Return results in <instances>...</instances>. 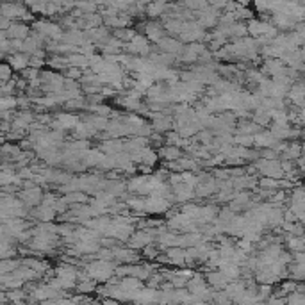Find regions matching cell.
Instances as JSON below:
<instances>
[{
	"mask_svg": "<svg viewBox=\"0 0 305 305\" xmlns=\"http://www.w3.org/2000/svg\"><path fill=\"white\" fill-rule=\"evenodd\" d=\"M143 27H145V36L148 38V41L159 43L162 38H166V29H165V24H162V21L152 20V21L143 24Z\"/></svg>",
	"mask_w": 305,
	"mask_h": 305,
	"instance_id": "obj_5",
	"label": "cell"
},
{
	"mask_svg": "<svg viewBox=\"0 0 305 305\" xmlns=\"http://www.w3.org/2000/svg\"><path fill=\"white\" fill-rule=\"evenodd\" d=\"M114 252V263L116 264H139V252L129 248V246H116L112 248Z\"/></svg>",
	"mask_w": 305,
	"mask_h": 305,
	"instance_id": "obj_3",
	"label": "cell"
},
{
	"mask_svg": "<svg viewBox=\"0 0 305 305\" xmlns=\"http://www.w3.org/2000/svg\"><path fill=\"white\" fill-rule=\"evenodd\" d=\"M38 305H57V300H45V302H39Z\"/></svg>",
	"mask_w": 305,
	"mask_h": 305,
	"instance_id": "obj_33",
	"label": "cell"
},
{
	"mask_svg": "<svg viewBox=\"0 0 305 305\" xmlns=\"http://www.w3.org/2000/svg\"><path fill=\"white\" fill-rule=\"evenodd\" d=\"M31 216L34 218L38 223H52L54 218L57 216V213L52 209V207L39 205V207H36V209L31 210Z\"/></svg>",
	"mask_w": 305,
	"mask_h": 305,
	"instance_id": "obj_10",
	"label": "cell"
},
{
	"mask_svg": "<svg viewBox=\"0 0 305 305\" xmlns=\"http://www.w3.org/2000/svg\"><path fill=\"white\" fill-rule=\"evenodd\" d=\"M288 271H289V278L295 282H305V264H300V263H291L288 266Z\"/></svg>",
	"mask_w": 305,
	"mask_h": 305,
	"instance_id": "obj_19",
	"label": "cell"
},
{
	"mask_svg": "<svg viewBox=\"0 0 305 305\" xmlns=\"http://www.w3.org/2000/svg\"><path fill=\"white\" fill-rule=\"evenodd\" d=\"M286 302L288 305H305V293H291L289 296H286Z\"/></svg>",
	"mask_w": 305,
	"mask_h": 305,
	"instance_id": "obj_29",
	"label": "cell"
},
{
	"mask_svg": "<svg viewBox=\"0 0 305 305\" xmlns=\"http://www.w3.org/2000/svg\"><path fill=\"white\" fill-rule=\"evenodd\" d=\"M100 305H123V303L118 302V300H114V298H104L100 302Z\"/></svg>",
	"mask_w": 305,
	"mask_h": 305,
	"instance_id": "obj_32",
	"label": "cell"
},
{
	"mask_svg": "<svg viewBox=\"0 0 305 305\" xmlns=\"http://www.w3.org/2000/svg\"><path fill=\"white\" fill-rule=\"evenodd\" d=\"M16 107H18V97H2V100H0V109H2V112L14 111Z\"/></svg>",
	"mask_w": 305,
	"mask_h": 305,
	"instance_id": "obj_26",
	"label": "cell"
},
{
	"mask_svg": "<svg viewBox=\"0 0 305 305\" xmlns=\"http://www.w3.org/2000/svg\"><path fill=\"white\" fill-rule=\"evenodd\" d=\"M21 266V259H4L0 264V273L2 275H11L13 271H16Z\"/></svg>",
	"mask_w": 305,
	"mask_h": 305,
	"instance_id": "obj_23",
	"label": "cell"
},
{
	"mask_svg": "<svg viewBox=\"0 0 305 305\" xmlns=\"http://www.w3.org/2000/svg\"><path fill=\"white\" fill-rule=\"evenodd\" d=\"M261 132H263V127L257 125L253 120L239 123V129L236 130V134H239V136H257V134H261Z\"/></svg>",
	"mask_w": 305,
	"mask_h": 305,
	"instance_id": "obj_15",
	"label": "cell"
},
{
	"mask_svg": "<svg viewBox=\"0 0 305 305\" xmlns=\"http://www.w3.org/2000/svg\"><path fill=\"white\" fill-rule=\"evenodd\" d=\"M145 282L139 280V278H134V277H125L120 280V288L125 289V291H130V293H137L141 291V289L145 288Z\"/></svg>",
	"mask_w": 305,
	"mask_h": 305,
	"instance_id": "obj_18",
	"label": "cell"
},
{
	"mask_svg": "<svg viewBox=\"0 0 305 305\" xmlns=\"http://www.w3.org/2000/svg\"><path fill=\"white\" fill-rule=\"evenodd\" d=\"M68 66L70 68H79V70H89V57H86L84 54H72L66 57Z\"/></svg>",
	"mask_w": 305,
	"mask_h": 305,
	"instance_id": "obj_16",
	"label": "cell"
},
{
	"mask_svg": "<svg viewBox=\"0 0 305 305\" xmlns=\"http://www.w3.org/2000/svg\"><path fill=\"white\" fill-rule=\"evenodd\" d=\"M213 305H234V302L225 291H216L213 296Z\"/></svg>",
	"mask_w": 305,
	"mask_h": 305,
	"instance_id": "obj_28",
	"label": "cell"
},
{
	"mask_svg": "<svg viewBox=\"0 0 305 305\" xmlns=\"http://www.w3.org/2000/svg\"><path fill=\"white\" fill-rule=\"evenodd\" d=\"M170 205H172V202L166 200V198L155 197V195H152V197H147V213H150V214H162V213H166V210L170 209Z\"/></svg>",
	"mask_w": 305,
	"mask_h": 305,
	"instance_id": "obj_9",
	"label": "cell"
},
{
	"mask_svg": "<svg viewBox=\"0 0 305 305\" xmlns=\"http://www.w3.org/2000/svg\"><path fill=\"white\" fill-rule=\"evenodd\" d=\"M157 46L161 49V52L172 54V56H179V54H182L184 49H186L180 39L172 38V36H166V38H162L161 41L157 43Z\"/></svg>",
	"mask_w": 305,
	"mask_h": 305,
	"instance_id": "obj_6",
	"label": "cell"
},
{
	"mask_svg": "<svg viewBox=\"0 0 305 305\" xmlns=\"http://www.w3.org/2000/svg\"><path fill=\"white\" fill-rule=\"evenodd\" d=\"M168 4L165 2H154V4H148L147 6V14L150 18H162L165 13L168 11Z\"/></svg>",
	"mask_w": 305,
	"mask_h": 305,
	"instance_id": "obj_21",
	"label": "cell"
},
{
	"mask_svg": "<svg viewBox=\"0 0 305 305\" xmlns=\"http://www.w3.org/2000/svg\"><path fill=\"white\" fill-rule=\"evenodd\" d=\"M105 191H107V193H111L114 198H118L127 191V184L123 182V180H120V179L107 180V182H105Z\"/></svg>",
	"mask_w": 305,
	"mask_h": 305,
	"instance_id": "obj_17",
	"label": "cell"
},
{
	"mask_svg": "<svg viewBox=\"0 0 305 305\" xmlns=\"http://www.w3.org/2000/svg\"><path fill=\"white\" fill-rule=\"evenodd\" d=\"M141 253H143V257H147V259H154L155 261L159 255H161V248H159V246L154 243V245H148Z\"/></svg>",
	"mask_w": 305,
	"mask_h": 305,
	"instance_id": "obj_30",
	"label": "cell"
},
{
	"mask_svg": "<svg viewBox=\"0 0 305 305\" xmlns=\"http://www.w3.org/2000/svg\"><path fill=\"white\" fill-rule=\"evenodd\" d=\"M125 203H127V207H129V209L136 210V213H147V198H145V197H137V195H136V197L129 198Z\"/></svg>",
	"mask_w": 305,
	"mask_h": 305,
	"instance_id": "obj_22",
	"label": "cell"
},
{
	"mask_svg": "<svg viewBox=\"0 0 305 305\" xmlns=\"http://www.w3.org/2000/svg\"><path fill=\"white\" fill-rule=\"evenodd\" d=\"M43 190L41 186H34V187H24V190L18 193V197H20V200L25 203V207L27 209H36V207L41 205L43 202Z\"/></svg>",
	"mask_w": 305,
	"mask_h": 305,
	"instance_id": "obj_2",
	"label": "cell"
},
{
	"mask_svg": "<svg viewBox=\"0 0 305 305\" xmlns=\"http://www.w3.org/2000/svg\"><path fill=\"white\" fill-rule=\"evenodd\" d=\"M116 268H118L116 263L95 259V261H91V263L86 264L84 270H86V273L89 275V278H93V280H97V282H104L105 284V282H109L111 278H114Z\"/></svg>",
	"mask_w": 305,
	"mask_h": 305,
	"instance_id": "obj_1",
	"label": "cell"
},
{
	"mask_svg": "<svg viewBox=\"0 0 305 305\" xmlns=\"http://www.w3.org/2000/svg\"><path fill=\"white\" fill-rule=\"evenodd\" d=\"M99 282L93 280V278H88V280L84 282H77V288H75V293L77 295H84V296H89L91 293H97V289H99Z\"/></svg>",
	"mask_w": 305,
	"mask_h": 305,
	"instance_id": "obj_20",
	"label": "cell"
},
{
	"mask_svg": "<svg viewBox=\"0 0 305 305\" xmlns=\"http://www.w3.org/2000/svg\"><path fill=\"white\" fill-rule=\"evenodd\" d=\"M259 187L264 191H277L278 187H280V180H275V179H268V177H263V179L259 180Z\"/></svg>",
	"mask_w": 305,
	"mask_h": 305,
	"instance_id": "obj_25",
	"label": "cell"
},
{
	"mask_svg": "<svg viewBox=\"0 0 305 305\" xmlns=\"http://www.w3.org/2000/svg\"><path fill=\"white\" fill-rule=\"evenodd\" d=\"M31 34H32V29L29 27V24H25V21H13V25H11L9 31H7V38L20 39V41H25Z\"/></svg>",
	"mask_w": 305,
	"mask_h": 305,
	"instance_id": "obj_8",
	"label": "cell"
},
{
	"mask_svg": "<svg viewBox=\"0 0 305 305\" xmlns=\"http://www.w3.org/2000/svg\"><path fill=\"white\" fill-rule=\"evenodd\" d=\"M159 159H165L166 162H175L179 159H182V150L179 147H172V145H162L161 148L157 150Z\"/></svg>",
	"mask_w": 305,
	"mask_h": 305,
	"instance_id": "obj_11",
	"label": "cell"
},
{
	"mask_svg": "<svg viewBox=\"0 0 305 305\" xmlns=\"http://www.w3.org/2000/svg\"><path fill=\"white\" fill-rule=\"evenodd\" d=\"M6 293H7V300H9V303H24V300L29 298L27 289H24V288L13 289V291H6Z\"/></svg>",
	"mask_w": 305,
	"mask_h": 305,
	"instance_id": "obj_24",
	"label": "cell"
},
{
	"mask_svg": "<svg viewBox=\"0 0 305 305\" xmlns=\"http://www.w3.org/2000/svg\"><path fill=\"white\" fill-rule=\"evenodd\" d=\"M173 197H175V202H190L193 200L195 197H197V193H195V187L187 186V184H179V186L173 187Z\"/></svg>",
	"mask_w": 305,
	"mask_h": 305,
	"instance_id": "obj_12",
	"label": "cell"
},
{
	"mask_svg": "<svg viewBox=\"0 0 305 305\" xmlns=\"http://www.w3.org/2000/svg\"><path fill=\"white\" fill-rule=\"evenodd\" d=\"M203 277H205L207 280V286H209L210 289H214V291H225L227 286L230 284V280H228L223 271L220 270H207L205 273H203Z\"/></svg>",
	"mask_w": 305,
	"mask_h": 305,
	"instance_id": "obj_4",
	"label": "cell"
},
{
	"mask_svg": "<svg viewBox=\"0 0 305 305\" xmlns=\"http://www.w3.org/2000/svg\"><path fill=\"white\" fill-rule=\"evenodd\" d=\"M64 77L68 79V81H82V77H84V74H82V70H79V68H68L66 72H64Z\"/></svg>",
	"mask_w": 305,
	"mask_h": 305,
	"instance_id": "obj_31",
	"label": "cell"
},
{
	"mask_svg": "<svg viewBox=\"0 0 305 305\" xmlns=\"http://www.w3.org/2000/svg\"><path fill=\"white\" fill-rule=\"evenodd\" d=\"M6 63L13 68L14 72H25L27 68H31V56L24 52H16L11 54V56L6 57Z\"/></svg>",
	"mask_w": 305,
	"mask_h": 305,
	"instance_id": "obj_7",
	"label": "cell"
},
{
	"mask_svg": "<svg viewBox=\"0 0 305 305\" xmlns=\"http://www.w3.org/2000/svg\"><path fill=\"white\" fill-rule=\"evenodd\" d=\"M74 134L77 139H86L89 141V137H93L95 134H99V130L95 129V127L91 125L89 122H81L77 127L74 129Z\"/></svg>",
	"mask_w": 305,
	"mask_h": 305,
	"instance_id": "obj_14",
	"label": "cell"
},
{
	"mask_svg": "<svg viewBox=\"0 0 305 305\" xmlns=\"http://www.w3.org/2000/svg\"><path fill=\"white\" fill-rule=\"evenodd\" d=\"M165 253L168 255V259H170V266H177V268L186 266V250L184 248L175 246V248H168Z\"/></svg>",
	"mask_w": 305,
	"mask_h": 305,
	"instance_id": "obj_13",
	"label": "cell"
},
{
	"mask_svg": "<svg viewBox=\"0 0 305 305\" xmlns=\"http://www.w3.org/2000/svg\"><path fill=\"white\" fill-rule=\"evenodd\" d=\"M0 79H2V84H7V82L14 79V70L6 63V61H4L2 66H0Z\"/></svg>",
	"mask_w": 305,
	"mask_h": 305,
	"instance_id": "obj_27",
	"label": "cell"
}]
</instances>
